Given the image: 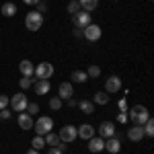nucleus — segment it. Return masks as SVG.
Returning a JSON list of instances; mask_svg holds the SVG:
<instances>
[{"instance_id": "nucleus-1", "label": "nucleus", "mask_w": 154, "mask_h": 154, "mask_svg": "<svg viewBox=\"0 0 154 154\" xmlns=\"http://www.w3.org/2000/svg\"><path fill=\"white\" fill-rule=\"evenodd\" d=\"M128 117H130V121L134 125H144L148 121V117H150V111L144 105H136L131 111H128Z\"/></svg>"}, {"instance_id": "nucleus-2", "label": "nucleus", "mask_w": 154, "mask_h": 154, "mask_svg": "<svg viewBox=\"0 0 154 154\" xmlns=\"http://www.w3.org/2000/svg\"><path fill=\"white\" fill-rule=\"evenodd\" d=\"M41 25H43V14H41V12H37V11L27 12V17H25V27H27L29 31H39Z\"/></svg>"}, {"instance_id": "nucleus-3", "label": "nucleus", "mask_w": 154, "mask_h": 154, "mask_svg": "<svg viewBox=\"0 0 154 154\" xmlns=\"http://www.w3.org/2000/svg\"><path fill=\"white\" fill-rule=\"evenodd\" d=\"M51 128H54V119L48 117V115L39 117L35 123H33V130L37 131V136H45V134H49V131H51Z\"/></svg>"}, {"instance_id": "nucleus-4", "label": "nucleus", "mask_w": 154, "mask_h": 154, "mask_svg": "<svg viewBox=\"0 0 154 154\" xmlns=\"http://www.w3.org/2000/svg\"><path fill=\"white\" fill-rule=\"evenodd\" d=\"M60 142H64V144H70V142H74L76 140V125H64L62 130H60Z\"/></svg>"}, {"instance_id": "nucleus-5", "label": "nucleus", "mask_w": 154, "mask_h": 154, "mask_svg": "<svg viewBox=\"0 0 154 154\" xmlns=\"http://www.w3.org/2000/svg\"><path fill=\"white\" fill-rule=\"evenodd\" d=\"M54 74V66L49 64V62H41V64H37L35 66V72H33V76L35 78H48Z\"/></svg>"}, {"instance_id": "nucleus-6", "label": "nucleus", "mask_w": 154, "mask_h": 154, "mask_svg": "<svg viewBox=\"0 0 154 154\" xmlns=\"http://www.w3.org/2000/svg\"><path fill=\"white\" fill-rule=\"evenodd\" d=\"M82 33H84V39H88V41H99L101 39V27L99 25H95V23H91V25H86L82 29Z\"/></svg>"}, {"instance_id": "nucleus-7", "label": "nucleus", "mask_w": 154, "mask_h": 154, "mask_svg": "<svg viewBox=\"0 0 154 154\" xmlns=\"http://www.w3.org/2000/svg\"><path fill=\"white\" fill-rule=\"evenodd\" d=\"M27 95L25 93H17V95H12L11 99V107H12V111H21L23 113L25 109H27Z\"/></svg>"}, {"instance_id": "nucleus-8", "label": "nucleus", "mask_w": 154, "mask_h": 154, "mask_svg": "<svg viewBox=\"0 0 154 154\" xmlns=\"http://www.w3.org/2000/svg\"><path fill=\"white\" fill-rule=\"evenodd\" d=\"M72 21H74V27L84 29L86 25H91V12H86V11L76 12V14H72Z\"/></svg>"}, {"instance_id": "nucleus-9", "label": "nucleus", "mask_w": 154, "mask_h": 154, "mask_svg": "<svg viewBox=\"0 0 154 154\" xmlns=\"http://www.w3.org/2000/svg\"><path fill=\"white\" fill-rule=\"evenodd\" d=\"M121 91V78L119 76H109L105 82V93H109V95H113V93H119Z\"/></svg>"}, {"instance_id": "nucleus-10", "label": "nucleus", "mask_w": 154, "mask_h": 154, "mask_svg": "<svg viewBox=\"0 0 154 154\" xmlns=\"http://www.w3.org/2000/svg\"><path fill=\"white\" fill-rule=\"evenodd\" d=\"M49 88H51V86H49V80H48V78H37L35 84H33V91H35V95H39V97L48 95Z\"/></svg>"}, {"instance_id": "nucleus-11", "label": "nucleus", "mask_w": 154, "mask_h": 154, "mask_svg": "<svg viewBox=\"0 0 154 154\" xmlns=\"http://www.w3.org/2000/svg\"><path fill=\"white\" fill-rule=\"evenodd\" d=\"M99 134H101L103 140L111 138V136H115V123H113V121H103V123L99 125Z\"/></svg>"}, {"instance_id": "nucleus-12", "label": "nucleus", "mask_w": 154, "mask_h": 154, "mask_svg": "<svg viewBox=\"0 0 154 154\" xmlns=\"http://www.w3.org/2000/svg\"><path fill=\"white\" fill-rule=\"evenodd\" d=\"M76 134H78V138H82V140H91V138L95 136V128H93L91 123H82V125L76 128Z\"/></svg>"}, {"instance_id": "nucleus-13", "label": "nucleus", "mask_w": 154, "mask_h": 154, "mask_svg": "<svg viewBox=\"0 0 154 154\" xmlns=\"http://www.w3.org/2000/svg\"><path fill=\"white\" fill-rule=\"evenodd\" d=\"M72 95H74V86H72V82H62L58 86V97L62 99V101H64V99L68 101Z\"/></svg>"}, {"instance_id": "nucleus-14", "label": "nucleus", "mask_w": 154, "mask_h": 154, "mask_svg": "<svg viewBox=\"0 0 154 154\" xmlns=\"http://www.w3.org/2000/svg\"><path fill=\"white\" fill-rule=\"evenodd\" d=\"M105 150V140L103 138H97V136H93L91 140H88V152H103Z\"/></svg>"}, {"instance_id": "nucleus-15", "label": "nucleus", "mask_w": 154, "mask_h": 154, "mask_svg": "<svg viewBox=\"0 0 154 154\" xmlns=\"http://www.w3.org/2000/svg\"><path fill=\"white\" fill-rule=\"evenodd\" d=\"M33 123H35V121H33V117H31L27 111H23V113L19 115V128H21V130H25V131L33 130Z\"/></svg>"}, {"instance_id": "nucleus-16", "label": "nucleus", "mask_w": 154, "mask_h": 154, "mask_svg": "<svg viewBox=\"0 0 154 154\" xmlns=\"http://www.w3.org/2000/svg\"><path fill=\"white\" fill-rule=\"evenodd\" d=\"M105 150L109 154H117L119 150H121V142H119L115 136H111V138H107V140H105Z\"/></svg>"}, {"instance_id": "nucleus-17", "label": "nucleus", "mask_w": 154, "mask_h": 154, "mask_svg": "<svg viewBox=\"0 0 154 154\" xmlns=\"http://www.w3.org/2000/svg\"><path fill=\"white\" fill-rule=\"evenodd\" d=\"M19 72H21L23 76H33V72H35L33 62H31V60H21V64H19Z\"/></svg>"}, {"instance_id": "nucleus-18", "label": "nucleus", "mask_w": 154, "mask_h": 154, "mask_svg": "<svg viewBox=\"0 0 154 154\" xmlns=\"http://www.w3.org/2000/svg\"><path fill=\"white\" fill-rule=\"evenodd\" d=\"M128 138H130L131 142H142V138H144L142 125H134V128H130V130H128Z\"/></svg>"}, {"instance_id": "nucleus-19", "label": "nucleus", "mask_w": 154, "mask_h": 154, "mask_svg": "<svg viewBox=\"0 0 154 154\" xmlns=\"http://www.w3.org/2000/svg\"><path fill=\"white\" fill-rule=\"evenodd\" d=\"M45 146H51V148H58V146H60V136H58V134H54V131H49V134H45Z\"/></svg>"}, {"instance_id": "nucleus-20", "label": "nucleus", "mask_w": 154, "mask_h": 154, "mask_svg": "<svg viewBox=\"0 0 154 154\" xmlns=\"http://www.w3.org/2000/svg\"><path fill=\"white\" fill-rule=\"evenodd\" d=\"M109 93H105V91H99V93H95V97H93V101H95L97 105H107L109 103Z\"/></svg>"}, {"instance_id": "nucleus-21", "label": "nucleus", "mask_w": 154, "mask_h": 154, "mask_svg": "<svg viewBox=\"0 0 154 154\" xmlns=\"http://www.w3.org/2000/svg\"><path fill=\"white\" fill-rule=\"evenodd\" d=\"M78 2H80V8L86 12H93L99 6V0H78Z\"/></svg>"}, {"instance_id": "nucleus-22", "label": "nucleus", "mask_w": 154, "mask_h": 154, "mask_svg": "<svg viewBox=\"0 0 154 154\" xmlns=\"http://www.w3.org/2000/svg\"><path fill=\"white\" fill-rule=\"evenodd\" d=\"M2 14H4V17H14V14H17V4L4 2V4H2Z\"/></svg>"}, {"instance_id": "nucleus-23", "label": "nucleus", "mask_w": 154, "mask_h": 154, "mask_svg": "<svg viewBox=\"0 0 154 154\" xmlns=\"http://www.w3.org/2000/svg\"><path fill=\"white\" fill-rule=\"evenodd\" d=\"M78 109H80L82 113H86V115H91V113L95 111V105H93V101H80V103H78Z\"/></svg>"}, {"instance_id": "nucleus-24", "label": "nucleus", "mask_w": 154, "mask_h": 154, "mask_svg": "<svg viewBox=\"0 0 154 154\" xmlns=\"http://www.w3.org/2000/svg\"><path fill=\"white\" fill-rule=\"evenodd\" d=\"M142 130H144V136H148V138L154 136V119L152 117H148V121L142 125Z\"/></svg>"}, {"instance_id": "nucleus-25", "label": "nucleus", "mask_w": 154, "mask_h": 154, "mask_svg": "<svg viewBox=\"0 0 154 154\" xmlns=\"http://www.w3.org/2000/svg\"><path fill=\"white\" fill-rule=\"evenodd\" d=\"M72 80L78 82V84H82V82L88 80V76H86V72H82V70H74L72 72Z\"/></svg>"}, {"instance_id": "nucleus-26", "label": "nucleus", "mask_w": 154, "mask_h": 154, "mask_svg": "<svg viewBox=\"0 0 154 154\" xmlns=\"http://www.w3.org/2000/svg\"><path fill=\"white\" fill-rule=\"evenodd\" d=\"M19 86H21V91H29V88L33 86V78H31V76H23V78L19 80Z\"/></svg>"}, {"instance_id": "nucleus-27", "label": "nucleus", "mask_w": 154, "mask_h": 154, "mask_svg": "<svg viewBox=\"0 0 154 154\" xmlns=\"http://www.w3.org/2000/svg\"><path fill=\"white\" fill-rule=\"evenodd\" d=\"M31 144H33V150H41V148L45 146V138H43V136H35V138L31 140Z\"/></svg>"}, {"instance_id": "nucleus-28", "label": "nucleus", "mask_w": 154, "mask_h": 154, "mask_svg": "<svg viewBox=\"0 0 154 154\" xmlns=\"http://www.w3.org/2000/svg\"><path fill=\"white\" fill-rule=\"evenodd\" d=\"M82 8H80V2L78 0H72V2H68V12L70 14H76V12H80Z\"/></svg>"}, {"instance_id": "nucleus-29", "label": "nucleus", "mask_w": 154, "mask_h": 154, "mask_svg": "<svg viewBox=\"0 0 154 154\" xmlns=\"http://www.w3.org/2000/svg\"><path fill=\"white\" fill-rule=\"evenodd\" d=\"M49 107H51L54 111H60V109H62V99H60L58 95L51 97V99H49Z\"/></svg>"}, {"instance_id": "nucleus-30", "label": "nucleus", "mask_w": 154, "mask_h": 154, "mask_svg": "<svg viewBox=\"0 0 154 154\" xmlns=\"http://www.w3.org/2000/svg\"><path fill=\"white\" fill-rule=\"evenodd\" d=\"M25 111H27L31 117H33V115H39V105H37V103H27V109H25Z\"/></svg>"}, {"instance_id": "nucleus-31", "label": "nucleus", "mask_w": 154, "mask_h": 154, "mask_svg": "<svg viewBox=\"0 0 154 154\" xmlns=\"http://www.w3.org/2000/svg\"><path fill=\"white\" fill-rule=\"evenodd\" d=\"M99 74H101V68H99V66H91V68L86 70V76H88V78H97Z\"/></svg>"}, {"instance_id": "nucleus-32", "label": "nucleus", "mask_w": 154, "mask_h": 154, "mask_svg": "<svg viewBox=\"0 0 154 154\" xmlns=\"http://www.w3.org/2000/svg\"><path fill=\"white\" fill-rule=\"evenodd\" d=\"M8 105H11V99L6 95H0V109H6Z\"/></svg>"}, {"instance_id": "nucleus-33", "label": "nucleus", "mask_w": 154, "mask_h": 154, "mask_svg": "<svg viewBox=\"0 0 154 154\" xmlns=\"http://www.w3.org/2000/svg\"><path fill=\"white\" fill-rule=\"evenodd\" d=\"M117 121H119V123H128V121H130V117H128V111H119Z\"/></svg>"}, {"instance_id": "nucleus-34", "label": "nucleus", "mask_w": 154, "mask_h": 154, "mask_svg": "<svg viewBox=\"0 0 154 154\" xmlns=\"http://www.w3.org/2000/svg\"><path fill=\"white\" fill-rule=\"evenodd\" d=\"M0 117H2V119H11V111H8V107H6V109H0Z\"/></svg>"}, {"instance_id": "nucleus-35", "label": "nucleus", "mask_w": 154, "mask_h": 154, "mask_svg": "<svg viewBox=\"0 0 154 154\" xmlns=\"http://www.w3.org/2000/svg\"><path fill=\"white\" fill-rule=\"evenodd\" d=\"M119 111H128V101L125 99H119Z\"/></svg>"}, {"instance_id": "nucleus-36", "label": "nucleus", "mask_w": 154, "mask_h": 154, "mask_svg": "<svg viewBox=\"0 0 154 154\" xmlns=\"http://www.w3.org/2000/svg\"><path fill=\"white\" fill-rule=\"evenodd\" d=\"M25 4H31V6H35V4H39V2H41V0H23Z\"/></svg>"}, {"instance_id": "nucleus-37", "label": "nucleus", "mask_w": 154, "mask_h": 154, "mask_svg": "<svg viewBox=\"0 0 154 154\" xmlns=\"http://www.w3.org/2000/svg\"><path fill=\"white\" fill-rule=\"evenodd\" d=\"M48 154H62V150H60V148H49Z\"/></svg>"}, {"instance_id": "nucleus-38", "label": "nucleus", "mask_w": 154, "mask_h": 154, "mask_svg": "<svg viewBox=\"0 0 154 154\" xmlns=\"http://www.w3.org/2000/svg\"><path fill=\"white\" fill-rule=\"evenodd\" d=\"M74 35H76V37H84L82 29H78V27H76V29H74Z\"/></svg>"}, {"instance_id": "nucleus-39", "label": "nucleus", "mask_w": 154, "mask_h": 154, "mask_svg": "<svg viewBox=\"0 0 154 154\" xmlns=\"http://www.w3.org/2000/svg\"><path fill=\"white\" fill-rule=\"evenodd\" d=\"M68 105H70V107H76V101H74L72 97H70V99H68Z\"/></svg>"}, {"instance_id": "nucleus-40", "label": "nucleus", "mask_w": 154, "mask_h": 154, "mask_svg": "<svg viewBox=\"0 0 154 154\" xmlns=\"http://www.w3.org/2000/svg\"><path fill=\"white\" fill-rule=\"evenodd\" d=\"M27 154H39V150H33L31 148V150H27Z\"/></svg>"}, {"instance_id": "nucleus-41", "label": "nucleus", "mask_w": 154, "mask_h": 154, "mask_svg": "<svg viewBox=\"0 0 154 154\" xmlns=\"http://www.w3.org/2000/svg\"><path fill=\"white\" fill-rule=\"evenodd\" d=\"M0 121H2V117H0Z\"/></svg>"}]
</instances>
